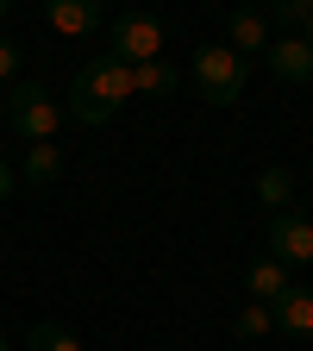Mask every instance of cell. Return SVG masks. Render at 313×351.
<instances>
[{
    "mask_svg": "<svg viewBox=\"0 0 313 351\" xmlns=\"http://www.w3.org/2000/svg\"><path fill=\"white\" fill-rule=\"evenodd\" d=\"M132 101V63L119 57H95V63H82L75 82H69V119L75 125H107L119 107Z\"/></svg>",
    "mask_w": 313,
    "mask_h": 351,
    "instance_id": "6da1fadb",
    "label": "cell"
},
{
    "mask_svg": "<svg viewBox=\"0 0 313 351\" xmlns=\"http://www.w3.org/2000/svg\"><path fill=\"white\" fill-rule=\"evenodd\" d=\"M195 88L213 107H238L245 88H251V69H245V57L232 51V44H201L195 51Z\"/></svg>",
    "mask_w": 313,
    "mask_h": 351,
    "instance_id": "7a4b0ae2",
    "label": "cell"
},
{
    "mask_svg": "<svg viewBox=\"0 0 313 351\" xmlns=\"http://www.w3.org/2000/svg\"><path fill=\"white\" fill-rule=\"evenodd\" d=\"M7 119H13L19 138L51 145V138H57V125H63V107L51 101V88H38V82H13V95H7Z\"/></svg>",
    "mask_w": 313,
    "mask_h": 351,
    "instance_id": "3957f363",
    "label": "cell"
},
{
    "mask_svg": "<svg viewBox=\"0 0 313 351\" xmlns=\"http://www.w3.org/2000/svg\"><path fill=\"white\" fill-rule=\"evenodd\" d=\"M107 57H119V63H151V57H163V19H151V13H119L113 19V38H107Z\"/></svg>",
    "mask_w": 313,
    "mask_h": 351,
    "instance_id": "277c9868",
    "label": "cell"
},
{
    "mask_svg": "<svg viewBox=\"0 0 313 351\" xmlns=\"http://www.w3.org/2000/svg\"><path fill=\"white\" fill-rule=\"evenodd\" d=\"M263 57H270V75H276V82H288V88H307V82H313V44H307L301 32L276 38Z\"/></svg>",
    "mask_w": 313,
    "mask_h": 351,
    "instance_id": "5b68a950",
    "label": "cell"
},
{
    "mask_svg": "<svg viewBox=\"0 0 313 351\" xmlns=\"http://www.w3.org/2000/svg\"><path fill=\"white\" fill-rule=\"evenodd\" d=\"M270 257H282V263H313V219L276 213V219H270Z\"/></svg>",
    "mask_w": 313,
    "mask_h": 351,
    "instance_id": "8992f818",
    "label": "cell"
},
{
    "mask_svg": "<svg viewBox=\"0 0 313 351\" xmlns=\"http://www.w3.org/2000/svg\"><path fill=\"white\" fill-rule=\"evenodd\" d=\"M44 25L57 38H88L101 25V0H44Z\"/></svg>",
    "mask_w": 313,
    "mask_h": 351,
    "instance_id": "52a82bcc",
    "label": "cell"
},
{
    "mask_svg": "<svg viewBox=\"0 0 313 351\" xmlns=\"http://www.w3.org/2000/svg\"><path fill=\"white\" fill-rule=\"evenodd\" d=\"M270 314H276V332H288V339H313V289L288 282V289L270 301Z\"/></svg>",
    "mask_w": 313,
    "mask_h": 351,
    "instance_id": "ba28073f",
    "label": "cell"
},
{
    "mask_svg": "<svg viewBox=\"0 0 313 351\" xmlns=\"http://www.w3.org/2000/svg\"><path fill=\"white\" fill-rule=\"evenodd\" d=\"M182 88V69L175 63H163V57H151V63H132V95H151V101H163V95H175Z\"/></svg>",
    "mask_w": 313,
    "mask_h": 351,
    "instance_id": "9c48e42d",
    "label": "cell"
},
{
    "mask_svg": "<svg viewBox=\"0 0 313 351\" xmlns=\"http://www.w3.org/2000/svg\"><path fill=\"white\" fill-rule=\"evenodd\" d=\"M245 289H251V301H276L288 289V263L282 257H251L245 263Z\"/></svg>",
    "mask_w": 313,
    "mask_h": 351,
    "instance_id": "30bf717a",
    "label": "cell"
},
{
    "mask_svg": "<svg viewBox=\"0 0 313 351\" xmlns=\"http://www.w3.org/2000/svg\"><path fill=\"white\" fill-rule=\"evenodd\" d=\"M257 201L270 207V213H288V201H295V169H282V163H270L257 176Z\"/></svg>",
    "mask_w": 313,
    "mask_h": 351,
    "instance_id": "8fae6325",
    "label": "cell"
},
{
    "mask_svg": "<svg viewBox=\"0 0 313 351\" xmlns=\"http://www.w3.org/2000/svg\"><path fill=\"white\" fill-rule=\"evenodd\" d=\"M232 51H238V57H245V51H270V19L251 13V7H238V13H232Z\"/></svg>",
    "mask_w": 313,
    "mask_h": 351,
    "instance_id": "7c38bea8",
    "label": "cell"
},
{
    "mask_svg": "<svg viewBox=\"0 0 313 351\" xmlns=\"http://www.w3.org/2000/svg\"><path fill=\"white\" fill-rule=\"evenodd\" d=\"M25 351H82V339H75L69 326H57V320H38V326L25 332Z\"/></svg>",
    "mask_w": 313,
    "mask_h": 351,
    "instance_id": "4fadbf2b",
    "label": "cell"
},
{
    "mask_svg": "<svg viewBox=\"0 0 313 351\" xmlns=\"http://www.w3.org/2000/svg\"><path fill=\"white\" fill-rule=\"evenodd\" d=\"M63 176V151L57 145H32L25 151V182H57Z\"/></svg>",
    "mask_w": 313,
    "mask_h": 351,
    "instance_id": "5bb4252c",
    "label": "cell"
},
{
    "mask_svg": "<svg viewBox=\"0 0 313 351\" xmlns=\"http://www.w3.org/2000/svg\"><path fill=\"white\" fill-rule=\"evenodd\" d=\"M270 25H282V32H307V19H313V0H270V13H263Z\"/></svg>",
    "mask_w": 313,
    "mask_h": 351,
    "instance_id": "9a60e30c",
    "label": "cell"
},
{
    "mask_svg": "<svg viewBox=\"0 0 313 351\" xmlns=\"http://www.w3.org/2000/svg\"><path fill=\"white\" fill-rule=\"evenodd\" d=\"M270 326H276V314H270V301H251V307H245V314L232 320V332H238V339H263V332H270Z\"/></svg>",
    "mask_w": 313,
    "mask_h": 351,
    "instance_id": "2e32d148",
    "label": "cell"
},
{
    "mask_svg": "<svg viewBox=\"0 0 313 351\" xmlns=\"http://www.w3.org/2000/svg\"><path fill=\"white\" fill-rule=\"evenodd\" d=\"M13 75H19V44L0 38V82H13Z\"/></svg>",
    "mask_w": 313,
    "mask_h": 351,
    "instance_id": "e0dca14e",
    "label": "cell"
},
{
    "mask_svg": "<svg viewBox=\"0 0 313 351\" xmlns=\"http://www.w3.org/2000/svg\"><path fill=\"white\" fill-rule=\"evenodd\" d=\"M0 201H13V169H7V157H0Z\"/></svg>",
    "mask_w": 313,
    "mask_h": 351,
    "instance_id": "ac0fdd59",
    "label": "cell"
},
{
    "mask_svg": "<svg viewBox=\"0 0 313 351\" xmlns=\"http://www.w3.org/2000/svg\"><path fill=\"white\" fill-rule=\"evenodd\" d=\"M301 38H307V44H313V19H307V32H301Z\"/></svg>",
    "mask_w": 313,
    "mask_h": 351,
    "instance_id": "d6986e66",
    "label": "cell"
},
{
    "mask_svg": "<svg viewBox=\"0 0 313 351\" xmlns=\"http://www.w3.org/2000/svg\"><path fill=\"white\" fill-rule=\"evenodd\" d=\"M7 7H13V0H0V19H7Z\"/></svg>",
    "mask_w": 313,
    "mask_h": 351,
    "instance_id": "ffe728a7",
    "label": "cell"
},
{
    "mask_svg": "<svg viewBox=\"0 0 313 351\" xmlns=\"http://www.w3.org/2000/svg\"><path fill=\"white\" fill-rule=\"evenodd\" d=\"M0 351H13V345H7V339H0Z\"/></svg>",
    "mask_w": 313,
    "mask_h": 351,
    "instance_id": "44dd1931",
    "label": "cell"
}]
</instances>
